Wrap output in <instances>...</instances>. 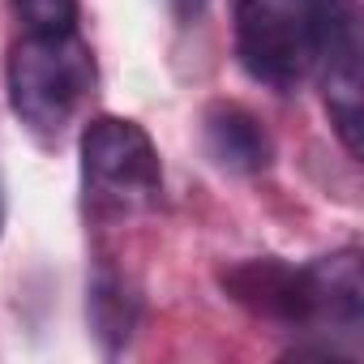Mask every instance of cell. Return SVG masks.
<instances>
[{
    "mask_svg": "<svg viewBox=\"0 0 364 364\" xmlns=\"http://www.w3.org/2000/svg\"><path fill=\"white\" fill-rule=\"evenodd\" d=\"M223 291L249 309L253 317L279 321V326H338L360 330L364 317V279H360V253H334L313 266H287L279 257H253L219 274Z\"/></svg>",
    "mask_w": 364,
    "mask_h": 364,
    "instance_id": "6da1fadb",
    "label": "cell"
},
{
    "mask_svg": "<svg viewBox=\"0 0 364 364\" xmlns=\"http://www.w3.org/2000/svg\"><path fill=\"white\" fill-rule=\"evenodd\" d=\"M95 95V56L77 39L65 35H26L9 52V107L35 133H65L73 116Z\"/></svg>",
    "mask_w": 364,
    "mask_h": 364,
    "instance_id": "7a4b0ae2",
    "label": "cell"
},
{
    "mask_svg": "<svg viewBox=\"0 0 364 364\" xmlns=\"http://www.w3.org/2000/svg\"><path fill=\"white\" fill-rule=\"evenodd\" d=\"M82 189L95 215H137L163 193V167L150 133L120 116L82 129Z\"/></svg>",
    "mask_w": 364,
    "mask_h": 364,
    "instance_id": "3957f363",
    "label": "cell"
},
{
    "mask_svg": "<svg viewBox=\"0 0 364 364\" xmlns=\"http://www.w3.org/2000/svg\"><path fill=\"white\" fill-rule=\"evenodd\" d=\"M313 26V69L321 73L326 107L334 133L351 154H360L364 124V39L355 0H304Z\"/></svg>",
    "mask_w": 364,
    "mask_h": 364,
    "instance_id": "277c9868",
    "label": "cell"
},
{
    "mask_svg": "<svg viewBox=\"0 0 364 364\" xmlns=\"http://www.w3.org/2000/svg\"><path fill=\"white\" fill-rule=\"evenodd\" d=\"M236 56L245 73L274 90H296L313 73V26L304 0H236Z\"/></svg>",
    "mask_w": 364,
    "mask_h": 364,
    "instance_id": "5b68a950",
    "label": "cell"
},
{
    "mask_svg": "<svg viewBox=\"0 0 364 364\" xmlns=\"http://www.w3.org/2000/svg\"><path fill=\"white\" fill-rule=\"evenodd\" d=\"M202 137H206L210 159L240 176L266 171L274 159V141H270L266 124L240 103H210V112L202 120Z\"/></svg>",
    "mask_w": 364,
    "mask_h": 364,
    "instance_id": "8992f818",
    "label": "cell"
},
{
    "mask_svg": "<svg viewBox=\"0 0 364 364\" xmlns=\"http://www.w3.org/2000/svg\"><path fill=\"white\" fill-rule=\"evenodd\" d=\"M90 321H95V334H99V343L107 351L129 343L133 321H137V296L129 291L124 279H116V274L95 279V287H90Z\"/></svg>",
    "mask_w": 364,
    "mask_h": 364,
    "instance_id": "52a82bcc",
    "label": "cell"
},
{
    "mask_svg": "<svg viewBox=\"0 0 364 364\" xmlns=\"http://www.w3.org/2000/svg\"><path fill=\"white\" fill-rule=\"evenodd\" d=\"M14 14L26 22V35L77 31V0H14Z\"/></svg>",
    "mask_w": 364,
    "mask_h": 364,
    "instance_id": "ba28073f",
    "label": "cell"
},
{
    "mask_svg": "<svg viewBox=\"0 0 364 364\" xmlns=\"http://www.w3.org/2000/svg\"><path fill=\"white\" fill-rule=\"evenodd\" d=\"M167 5H171V9H176L180 18H198V14H202V9L210 5V0H167Z\"/></svg>",
    "mask_w": 364,
    "mask_h": 364,
    "instance_id": "9c48e42d",
    "label": "cell"
},
{
    "mask_svg": "<svg viewBox=\"0 0 364 364\" xmlns=\"http://www.w3.org/2000/svg\"><path fill=\"white\" fill-rule=\"evenodd\" d=\"M0 228H5V198H0Z\"/></svg>",
    "mask_w": 364,
    "mask_h": 364,
    "instance_id": "30bf717a",
    "label": "cell"
}]
</instances>
